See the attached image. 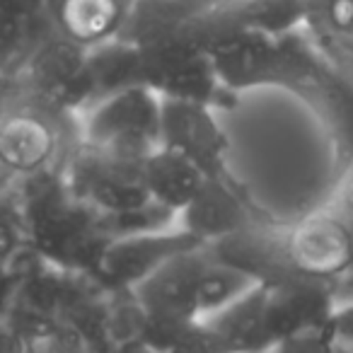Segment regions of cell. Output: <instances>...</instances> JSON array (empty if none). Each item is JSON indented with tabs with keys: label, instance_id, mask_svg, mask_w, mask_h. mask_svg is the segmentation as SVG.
Masks as SVG:
<instances>
[{
	"label": "cell",
	"instance_id": "obj_9",
	"mask_svg": "<svg viewBox=\"0 0 353 353\" xmlns=\"http://www.w3.org/2000/svg\"><path fill=\"white\" fill-rule=\"evenodd\" d=\"M34 88L46 102L61 109H85L92 102V80L88 70V49L65 37L51 41L32 63Z\"/></svg>",
	"mask_w": 353,
	"mask_h": 353
},
{
	"label": "cell",
	"instance_id": "obj_1",
	"mask_svg": "<svg viewBox=\"0 0 353 353\" xmlns=\"http://www.w3.org/2000/svg\"><path fill=\"white\" fill-rule=\"evenodd\" d=\"M274 85L295 92L322 121L343 170H353V85L319 51L305 27L281 39Z\"/></svg>",
	"mask_w": 353,
	"mask_h": 353
},
{
	"label": "cell",
	"instance_id": "obj_13",
	"mask_svg": "<svg viewBox=\"0 0 353 353\" xmlns=\"http://www.w3.org/2000/svg\"><path fill=\"white\" fill-rule=\"evenodd\" d=\"M203 322L221 339L225 353H261L276 346L266 327L261 285H254Z\"/></svg>",
	"mask_w": 353,
	"mask_h": 353
},
{
	"label": "cell",
	"instance_id": "obj_3",
	"mask_svg": "<svg viewBox=\"0 0 353 353\" xmlns=\"http://www.w3.org/2000/svg\"><path fill=\"white\" fill-rule=\"evenodd\" d=\"M145 157L85 145L73 160L75 194L102 216H126L150 206L143 184Z\"/></svg>",
	"mask_w": 353,
	"mask_h": 353
},
{
	"label": "cell",
	"instance_id": "obj_8",
	"mask_svg": "<svg viewBox=\"0 0 353 353\" xmlns=\"http://www.w3.org/2000/svg\"><path fill=\"white\" fill-rule=\"evenodd\" d=\"M281 39L250 30H225L203 37V46L211 59L221 85L228 92L274 85L281 56Z\"/></svg>",
	"mask_w": 353,
	"mask_h": 353
},
{
	"label": "cell",
	"instance_id": "obj_7",
	"mask_svg": "<svg viewBox=\"0 0 353 353\" xmlns=\"http://www.w3.org/2000/svg\"><path fill=\"white\" fill-rule=\"evenodd\" d=\"M160 145L182 152L208 176L228 172V138L211 104L160 99Z\"/></svg>",
	"mask_w": 353,
	"mask_h": 353
},
{
	"label": "cell",
	"instance_id": "obj_11",
	"mask_svg": "<svg viewBox=\"0 0 353 353\" xmlns=\"http://www.w3.org/2000/svg\"><path fill=\"white\" fill-rule=\"evenodd\" d=\"M138 0H51L61 37L83 49L119 39Z\"/></svg>",
	"mask_w": 353,
	"mask_h": 353
},
{
	"label": "cell",
	"instance_id": "obj_2",
	"mask_svg": "<svg viewBox=\"0 0 353 353\" xmlns=\"http://www.w3.org/2000/svg\"><path fill=\"white\" fill-rule=\"evenodd\" d=\"M83 143L148 157L160 145V97L136 85L88 107L83 112Z\"/></svg>",
	"mask_w": 353,
	"mask_h": 353
},
{
	"label": "cell",
	"instance_id": "obj_19",
	"mask_svg": "<svg viewBox=\"0 0 353 353\" xmlns=\"http://www.w3.org/2000/svg\"><path fill=\"white\" fill-rule=\"evenodd\" d=\"M348 228H351V232H353V225H348ZM346 293L353 295V264H351V271H348L341 281V295H346Z\"/></svg>",
	"mask_w": 353,
	"mask_h": 353
},
{
	"label": "cell",
	"instance_id": "obj_6",
	"mask_svg": "<svg viewBox=\"0 0 353 353\" xmlns=\"http://www.w3.org/2000/svg\"><path fill=\"white\" fill-rule=\"evenodd\" d=\"M285 242L300 274L332 281L341 288L353 264V232L334 208L307 213L293 225H285Z\"/></svg>",
	"mask_w": 353,
	"mask_h": 353
},
{
	"label": "cell",
	"instance_id": "obj_14",
	"mask_svg": "<svg viewBox=\"0 0 353 353\" xmlns=\"http://www.w3.org/2000/svg\"><path fill=\"white\" fill-rule=\"evenodd\" d=\"M54 152V133L34 114H17L0 123V155L12 172H32Z\"/></svg>",
	"mask_w": 353,
	"mask_h": 353
},
{
	"label": "cell",
	"instance_id": "obj_15",
	"mask_svg": "<svg viewBox=\"0 0 353 353\" xmlns=\"http://www.w3.org/2000/svg\"><path fill=\"white\" fill-rule=\"evenodd\" d=\"M211 252V250H208ZM254 281L250 276H245L242 271L232 269V266L218 261L211 254L206 266V274L201 281V295H199V317L206 319L211 314L221 312L223 307L237 300L240 295H245L247 290L254 288Z\"/></svg>",
	"mask_w": 353,
	"mask_h": 353
},
{
	"label": "cell",
	"instance_id": "obj_4",
	"mask_svg": "<svg viewBox=\"0 0 353 353\" xmlns=\"http://www.w3.org/2000/svg\"><path fill=\"white\" fill-rule=\"evenodd\" d=\"M211 252L194 247L167 259L150 276L133 285V298L150 322H194L199 317V295Z\"/></svg>",
	"mask_w": 353,
	"mask_h": 353
},
{
	"label": "cell",
	"instance_id": "obj_17",
	"mask_svg": "<svg viewBox=\"0 0 353 353\" xmlns=\"http://www.w3.org/2000/svg\"><path fill=\"white\" fill-rule=\"evenodd\" d=\"M310 34V32H307ZM324 56L353 85V34H310Z\"/></svg>",
	"mask_w": 353,
	"mask_h": 353
},
{
	"label": "cell",
	"instance_id": "obj_10",
	"mask_svg": "<svg viewBox=\"0 0 353 353\" xmlns=\"http://www.w3.org/2000/svg\"><path fill=\"white\" fill-rule=\"evenodd\" d=\"M194 247L203 245H199L194 237H189L176 225L165 228V230L133 232V235L114 237L112 245L102 252V269L114 281L133 288L167 259L194 250Z\"/></svg>",
	"mask_w": 353,
	"mask_h": 353
},
{
	"label": "cell",
	"instance_id": "obj_12",
	"mask_svg": "<svg viewBox=\"0 0 353 353\" xmlns=\"http://www.w3.org/2000/svg\"><path fill=\"white\" fill-rule=\"evenodd\" d=\"M206 179L208 174L196 162L165 145H157L143 162V184L148 196L155 206L170 211L172 216L189 206Z\"/></svg>",
	"mask_w": 353,
	"mask_h": 353
},
{
	"label": "cell",
	"instance_id": "obj_5",
	"mask_svg": "<svg viewBox=\"0 0 353 353\" xmlns=\"http://www.w3.org/2000/svg\"><path fill=\"white\" fill-rule=\"evenodd\" d=\"M271 221L261 216L250 194L235 182L228 172L208 176L201 192L189 201L187 208L176 213L174 225L203 247L225 240L247 230L256 223Z\"/></svg>",
	"mask_w": 353,
	"mask_h": 353
},
{
	"label": "cell",
	"instance_id": "obj_16",
	"mask_svg": "<svg viewBox=\"0 0 353 353\" xmlns=\"http://www.w3.org/2000/svg\"><path fill=\"white\" fill-rule=\"evenodd\" d=\"M310 34H353V0H303Z\"/></svg>",
	"mask_w": 353,
	"mask_h": 353
},
{
	"label": "cell",
	"instance_id": "obj_18",
	"mask_svg": "<svg viewBox=\"0 0 353 353\" xmlns=\"http://www.w3.org/2000/svg\"><path fill=\"white\" fill-rule=\"evenodd\" d=\"M332 329L336 334V341L343 346H353V303L339 305L332 317Z\"/></svg>",
	"mask_w": 353,
	"mask_h": 353
}]
</instances>
